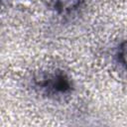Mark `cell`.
I'll list each match as a JSON object with an SVG mask.
<instances>
[{
  "label": "cell",
  "instance_id": "2",
  "mask_svg": "<svg viewBox=\"0 0 127 127\" xmlns=\"http://www.w3.org/2000/svg\"><path fill=\"white\" fill-rule=\"evenodd\" d=\"M120 57L122 58V62L123 64L126 65L127 67V42L122 46L121 48V53H120Z\"/></svg>",
  "mask_w": 127,
  "mask_h": 127
},
{
  "label": "cell",
  "instance_id": "1",
  "mask_svg": "<svg viewBox=\"0 0 127 127\" xmlns=\"http://www.w3.org/2000/svg\"><path fill=\"white\" fill-rule=\"evenodd\" d=\"M58 1L61 5L62 9H64V10H69V9L75 7L79 2V0H58Z\"/></svg>",
  "mask_w": 127,
  "mask_h": 127
}]
</instances>
